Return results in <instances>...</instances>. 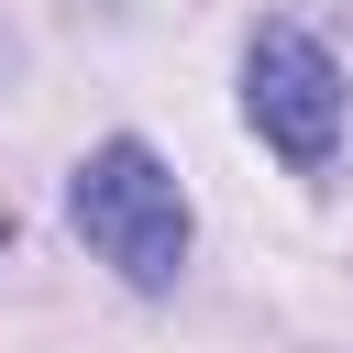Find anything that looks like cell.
<instances>
[{"instance_id": "6da1fadb", "label": "cell", "mask_w": 353, "mask_h": 353, "mask_svg": "<svg viewBox=\"0 0 353 353\" xmlns=\"http://www.w3.org/2000/svg\"><path fill=\"white\" fill-rule=\"evenodd\" d=\"M66 221H77V243H88L121 287H143V298H165V287L188 276V243H199L188 188H176V165H165L143 132H110V143L77 154V176H66Z\"/></svg>"}, {"instance_id": "7a4b0ae2", "label": "cell", "mask_w": 353, "mask_h": 353, "mask_svg": "<svg viewBox=\"0 0 353 353\" xmlns=\"http://www.w3.org/2000/svg\"><path fill=\"white\" fill-rule=\"evenodd\" d=\"M243 121L265 132V154H287L298 176H320L342 154V121H353V77L342 55L309 33V22H265L243 44Z\"/></svg>"}, {"instance_id": "3957f363", "label": "cell", "mask_w": 353, "mask_h": 353, "mask_svg": "<svg viewBox=\"0 0 353 353\" xmlns=\"http://www.w3.org/2000/svg\"><path fill=\"white\" fill-rule=\"evenodd\" d=\"M0 243H11V210H0Z\"/></svg>"}]
</instances>
